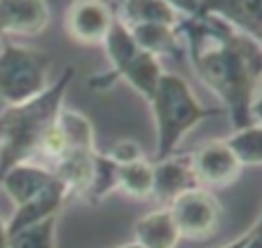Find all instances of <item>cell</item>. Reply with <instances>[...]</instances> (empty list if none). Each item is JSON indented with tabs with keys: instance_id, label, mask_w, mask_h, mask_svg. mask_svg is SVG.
I'll use <instances>...</instances> for the list:
<instances>
[{
	"instance_id": "18",
	"label": "cell",
	"mask_w": 262,
	"mask_h": 248,
	"mask_svg": "<svg viewBox=\"0 0 262 248\" xmlns=\"http://www.w3.org/2000/svg\"><path fill=\"white\" fill-rule=\"evenodd\" d=\"M152 162L145 157L129 164H120L117 169V190L131 199H150L152 197Z\"/></svg>"
},
{
	"instance_id": "21",
	"label": "cell",
	"mask_w": 262,
	"mask_h": 248,
	"mask_svg": "<svg viewBox=\"0 0 262 248\" xmlns=\"http://www.w3.org/2000/svg\"><path fill=\"white\" fill-rule=\"evenodd\" d=\"M56 225H59V215L21 227L10 234L7 248H56Z\"/></svg>"
},
{
	"instance_id": "6",
	"label": "cell",
	"mask_w": 262,
	"mask_h": 248,
	"mask_svg": "<svg viewBox=\"0 0 262 248\" xmlns=\"http://www.w3.org/2000/svg\"><path fill=\"white\" fill-rule=\"evenodd\" d=\"M166 209L173 215V222L180 232V239L190 241H204L213 237L220 227L223 209L218 197L206 188H190L180 192L166 204Z\"/></svg>"
},
{
	"instance_id": "9",
	"label": "cell",
	"mask_w": 262,
	"mask_h": 248,
	"mask_svg": "<svg viewBox=\"0 0 262 248\" xmlns=\"http://www.w3.org/2000/svg\"><path fill=\"white\" fill-rule=\"evenodd\" d=\"M47 0H0V40L40 35L49 26Z\"/></svg>"
},
{
	"instance_id": "26",
	"label": "cell",
	"mask_w": 262,
	"mask_h": 248,
	"mask_svg": "<svg viewBox=\"0 0 262 248\" xmlns=\"http://www.w3.org/2000/svg\"><path fill=\"white\" fill-rule=\"evenodd\" d=\"M246 248H262V246H260V232H255V234H253L251 241L246 243Z\"/></svg>"
},
{
	"instance_id": "25",
	"label": "cell",
	"mask_w": 262,
	"mask_h": 248,
	"mask_svg": "<svg viewBox=\"0 0 262 248\" xmlns=\"http://www.w3.org/2000/svg\"><path fill=\"white\" fill-rule=\"evenodd\" d=\"M7 243H10V232H7V222L0 215V248H7Z\"/></svg>"
},
{
	"instance_id": "23",
	"label": "cell",
	"mask_w": 262,
	"mask_h": 248,
	"mask_svg": "<svg viewBox=\"0 0 262 248\" xmlns=\"http://www.w3.org/2000/svg\"><path fill=\"white\" fill-rule=\"evenodd\" d=\"M166 5H171L180 17H194L196 14V7H199V0H164Z\"/></svg>"
},
{
	"instance_id": "5",
	"label": "cell",
	"mask_w": 262,
	"mask_h": 248,
	"mask_svg": "<svg viewBox=\"0 0 262 248\" xmlns=\"http://www.w3.org/2000/svg\"><path fill=\"white\" fill-rule=\"evenodd\" d=\"M0 42V99L5 105L26 103L42 94L49 87V56L10 40Z\"/></svg>"
},
{
	"instance_id": "19",
	"label": "cell",
	"mask_w": 262,
	"mask_h": 248,
	"mask_svg": "<svg viewBox=\"0 0 262 248\" xmlns=\"http://www.w3.org/2000/svg\"><path fill=\"white\" fill-rule=\"evenodd\" d=\"M223 141L241 166H260V162H262L260 122H253V124H246V127L234 129V131L229 133L227 138H223Z\"/></svg>"
},
{
	"instance_id": "17",
	"label": "cell",
	"mask_w": 262,
	"mask_h": 248,
	"mask_svg": "<svg viewBox=\"0 0 262 248\" xmlns=\"http://www.w3.org/2000/svg\"><path fill=\"white\" fill-rule=\"evenodd\" d=\"M56 127L63 136L66 152H92V150H96V133H94V124L87 115L61 108L59 117H56Z\"/></svg>"
},
{
	"instance_id": "3",
	"label": "cell",
	"mask_w": 262,
	"mask_h": 248,
	"mask_svg": "<svg viewBox=\"0 0 262 248\" xmlns=\"http://www.w3.org/2000/svg\"><path fill=\"white\" fill-rule=\"evenodd\" d=\"M150 110L155 117L157 129V154L155 160H164L169 154H176L180 141L208 117L223 115V108L204 105L192 92L185 77L178 73H162L155 94L150 96Z\"/></svg>"
},
{
	"instance_id": "22",
	"label": "cell",
	"mask_w": 262,
	"mask_h": 248,
	"mask_svg": "<svg viewBox=\"0 0 262 248\" xmlns=\"http://www.w3.org/2000/svg\"><path fill=\"white\" fill-rule=\"evenodd\" d=\"M105 154H108L115 164H129V162H136V160H143V157H145L141 145H138L136 141H129V138L117 141Z\"/></svg>"
},
{
	"instance_id": "14",
	"label": "cell",
	"mask_w": 262,
	"mask_h": 248,
	"mask_svg": "<svg viewBox=\"0 0 262 248\" xmlns=\"http://www.w3.org/2000/svg\"><path fill=\"white\" fill-rule=\"evenodd\" d=\"M134 241L141 248H176L180 232L166 206L141 215L134 225Z\"/></svg>"
},
{
	"instance_id": "1",
	"label": "cell",
	"mask_w": 262,
	"mask_h": 248,
	"mask_svg": "<svg viewBox=\"0 0 262 248\" xmlns=\"http://www.w3.org/2000/svg\"><path fill=\"white\" fill-rule=\"evenodd\" d=\"M178 33L192 71L220 99L234 129L260 122V40L213 17L180 19Z\"/></svg>"
},
{
	"instance_id": "27",
	"label": "cell",
	"mask_w": 262,
	"mask_h": 248,
	"mask_svg": "<svg viewBox=\"0 0 262 248\" xmlns=\"http://www.w3.org/2000/svg\"><path fill=\"white\" fill-rule=\"evenodd\" d=\"M117 248H141V246H138L136 241H131V243H122V246H117Z\"/></svg>"
},
{
	"instance_id": "13",
	"label": "cell",
	"mask_w": 262,
	"mask_h": 248,
	"mask_svg": "<svg viewBox=\"0 0 262 248\" xmlns=\"http://www.w3.org/2000/svg\"><path fill=\"white\" fill-rule=\"evenodd\" d=\"M152 197L159 201H166L169 204L173 197H178L180 192H185L190 188H196V178L192 171L190 164V154H183V157H176L169 154L164 160H155L152 162Z\"/></svg>"
},
{
	"instance_id": "12",
	"label": "cell",
	"mask_w": 262,
	"mask_h": 248,
	"mask_svg": "<svg viewBox=\"0 0 262 248\" xmlns=\"http://www.w3.org/2000/svg\"><path fill=\"white\" fill-rule=\"evenodd\" d=\"M68 199H71L68 188L54 176V181L49 183L40 194L28 199L26 204L14 206V213H12V218L7 220V232L12 234V232L21 230V227H28V225H33V222H40V220H45V218L61 215L63 206L68 204Z\"/></svg>"
},
{
	"instance_id": "8",
	"label": "cell",
	"mask_w": 262,
	"mask_h": 248,
	"mask_svg": "<svg viewBox=\"0 0 262 248\" xmlns=\"http://www.w3.org/2000/svg\"><path fill=\"white\" fill-rule=\"evenodd\" d=\"M190 164L199 188H229L239 181L244 166L229 152L225 141H208L190 154Z\"/></svg>"
},
{
	"instance_id": "7",
	"label": "cell",
	"mask_w": 262,
	"mask_h": 248,
	"mask_svg": "<svg viewBox=\"0 0 262 248\" xmlns=\"http://www.w3.org/2000/svg\"><path fill=\"white\" fill-rule=\"evenodd\" d=\"M117 14L105 0H73L66 10V31L77 44H103Z\"/></svg>"
},
{
	"instance_id": "20",
	"label": "cell",
	"mask_w": 262,
	"mask_h": 248,
	"mask_svg": "<svg viewBox=\"0 0 262 248\" xmlns=\"http://www.w3.org/2000/svg\"><path fill=\"white\" fill-rule=\"evenodd\" d=\"M117 169L120 164H115L105 152L94 154V173H92V183H89V190L84 192V197L89 204H98L103 201L108 194L117 192Z\"/></svg>"
},
{
	"instance_id": "4",
	"label": "cell",
	"mask_w": 262,
	"mask_h": 248,
	"mask_svg": "<svg viewBox=\"0 0 262 248\" xmlns=\"http://www.w3.org/2000/svg\"><path fill=\"white\" fill-rule=\"evenodd\" d=\"M103 50H105V56H108L110 71L98 77H92L89 80L92 89H108L113 87V82L124 80L129 87L136 89L143 99L150 101L159 77L164 73L162 61L157 56L147 54L145 50H141L136 44V40L131 38L129 28L120 19H115L113 28L105 35Z\"/></svg>"
},
{
	"instance_id": "16",
	"label": "cell",
	"mask_w": 262,
	"mask_h": 248,
	"mask_svg": "<svg viewBox=\"0 0 262 248\" xmlns=\"http://www.w3.org/2000/svg\"><path fill=\"white\" fill-rule=\"evenodd\" d=\"M120 19L124 26H138V24H166L178 26L180 14L164 0H122Z\"/></svg>"
},
{
	"instance_id": "2",
	"label": "cell",
	"mask_w": 262,
	"mask_h": 248,
	"mask_svg": "<svg viewBox=\"0 0 262 248\" xmlns=\"http://www.w3.org/2000/svg\"><path fill=\"white\" fill-rule=\"evenodd\" d=\"M73 77L75 71L68 66L59 73L56 82H49V87L35 99L19 105H5V110L0 112V176L19 162L35 160L40 141L63 108Z\"/></svg>"
},
{
	"instance_id": "15",
	"label": "cell",
	"mask_w": 262,
	"mask_h": 248,
	"mask_svg": "<svg viewBox=\"0 0 262 248\" xmlns=\"http://www.w3.org/2000/svg\"><path fill=\"white\" fill-rule=\"evenodd\" d=\"M131 38L136 40L141 50L147 54L157 56L159 61L166 56L183 54V40H180L178 26H166V24H138V26H126Z\"/></svg>"
},
{
	"instance_id": "11",
	"label": "cell",
	"mask_w": 262,
	"mask_h": 248,
	"mask_svg": "<svg viewBox=\"0 0 262 248\" xmlns=\"http://www.w3.org/2000/svg\"><path fill=\"white\" fill-rule=\"evenodd\" d=\"M54 181V171L47 164L35 160L19 162L10 166L3 176H0V190L14 201V206L26 204L28 199L40 194L49 183Z\"/></svg>"
},
{
	"instance_id": "24",
	"label": "cell",
	"mask_w": 262,
	"mask_h": 248,
	"mask_svg": "<svg viewBox=\"0 0 262 248\" xmlns=\"http://www.w3.org/2000/svg\"><path fill=\"white\" fill-rule=\"evenodd\" d=\"M255 232H260V220H255L251 225V230L248 232H244L241 237H236L234 241H229V243H225V246H220V248H246V243L251 241V237L255 234Z\"/></svg>"
},
{
	"instance_id": "10",
	"label": "cell",
	"mask_w": 262,
	"mask_h": 248,
	"mask_svg": "<svg viewBox=\"0 0 262 248\" xmlns=\"http://www.w3.org/2000/svg\"><path fill=\"white\" fill-rule=\"evenodd\" d=\"M194 17L220 19L257 40L262 35V0H199Z\"/></svg>"
}]
</instances>
